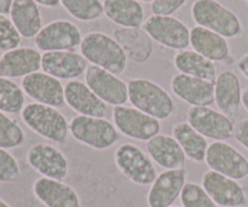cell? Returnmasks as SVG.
Here are the masks:
<instances>
[{"mask_svg":"<svg viewBox=\"0 0 248 207\" xmlns=\"http://www.w3.org/2000/svg\"><path fill=\"white\" fill-rule=\"evenodd\" d=\"M145 149L153 161L165 170L184 169L186 157L173 136L161 135L145 142Z\"/></svg>","mask_w":248,"mask_h":207,"instance_id":"cell-22","label":"cell"},{"mask_svg":"<svg viewBox=\"0 0 248 207\" xmlns=\"http://www.w3.org/2000/svg\"><path fill=\"white\" fill-rule=\"evenodd\" d=\"M114 161L121 175L137 186H152L157 177L152 158L132 143H123L114 153Z\"/></svg>","mask_w":248,"mask_h":207,"instance_id":"cell-6","label":"cell"},{"mask_svg":"<svg viewBox=\"0 0 248 207\" xmlns=\"http://www.w3.org/2000/svg\"><path fill=\"white\" fill-rule=\"evenodd\" d=\"M64 98L67 106L78 115L104 118L108 104L104 103L85 82L70 80L64 86Z\"/></svg>","mask_w":248,"mask_h":207,"instance_id":"cell-19","label":"cell"},{"mask_svg":"<svg viewBox=\"0 0 248 207\" xmlns=\"http://www.w3.org/2000/svg\"><path fill=\"white\" fill-rule=\"evenodd\" d=\"M114 39L121 45L127 58L136 63H143L153 53V39L140 28H118Z\"/></svg>","mask_w":248,"mask_h":207,"instance_id":"cell-25","label":"cell"},{"mask_svg":"<svg viewBox=\"0 0 248 207\" xmlns=\"http://www.w3.org/2000/svg\"><path fill=\"white\" fill-rule=\"evenodd\" d=\"M24 91L11 79L0 77V111L17 114L24 108Z\"/></svg>","mask_w":248,"mask_h":207,"instance_id":"cell-30","label":"cell"},{"mask_svg":"<svg viewBox=\"0 0 248 207\" xmlns=\"http://www.w3.org/2000/svg\"><path fill=\"white\" fill-rule=\"evenodd\" d=\"M10 17L23 38H35L43 28L40 9L34 0H14Z\"/></svg>","mask_w":248,"mask_h":207,"instance_id":"cell-27","label":"cell"},{"mask_svg":"<svg viewBox=\"0 0 248 207\" xmlns=\"http://www.w3.org/2000/svg\"><path fill=\"white\" fill-rule=\"evenodd\" d=\"M1 57H2V55H1V50H0V60H1Z\"/></svg>","mask_w":248,"mask_h":207,"instance_id":"cell-44","label":"cell"},{"mask_svg":"<svg viewBox=\"0 0 248 207\" xmlns=\"http://www.w3.org/2000/svg\"><path fill=\"white\" fill-rule=\"evenodd\" d=\"M201 186L220 207H242L247 204V195L239 182L212 170L203 174Z\"/></svg>","mask_w":248,"mask_h":207,"instance_id":"cell-14","label":"cell"},{"mask_svg":"<svg viewBox=\"0 0 248 207\" xmlns=\"http://www.w3.org/2000/svg\"><path fill=\"white\" fill-rule=\"evenodd\" d=\"M33 193L46 207H81L77 191L63 181L40 177L34 182Z\"/></svg>","mask_w":248,"mask_h":207,"instance_id":"cell-20","label":"cell"},{"mask_svg":"<svg viewBox=\"0 0 248 207\" xmlns=\"http://www.w3.org/2000/svg\"><path fill=\"white\" fill-rule=\"evenodd\" d=\"M41 53L31 48L6 51L0 60V77L26 78L41 69Z\"/></svg>","mask_w":248,"mask_h":207,"instance_id":"cell-21","label":"cell"},{"mask_svg":"<svg viewBox=\"0 0 248 207\" xmlns=\"http://www.w3.org/2000/svg\"><path fill=\"white\" fill-rule=\"evenodd\" d=\"M179 199L183 207H219L198 183H186Z\"/></svg>","mask_w":248,"mask_h":207,"instance_id":"cell-33","label":"cell"},{"mask_svg":"<svg viewBox=\"0 0 248 207\" xmlns=\"http://www.w3.org/2000/svg\"><path fill=\"white\" fill-rule=\"evenodd\" d=\"M215 103L225 115L234 116L239 113L242 104V90L236 73L224 70L217 75L215 81Z\"/></svg>","mask_w":248,"mask_h":207,"instance_id":"cell-23","label":"cell"},{"mask_svg":"<svg viewBox=\"0 0 248 207\" xmlns=\"http://www.w3.org/2000/svg\"><path fill=\"white\" fill-rule=\"evenodd\" d=\"M0 207H10V206L7 205V204L5 203V201L2 200V199H0Z\"/></svg>","mask_w":248,"mask_h":207,"instance_id":"cell-42","label":"cell"},{"mask_svg":"<svg viewBox=\"0 0 248 207\" xmlns=\"http://www.w3.org/2000/svg\"><path fill=\"white\" fill-rule=\"evenodd\" d=\"M173 64L179 73L189 77L213 82L217 78V68L215 62L203 57L194 50L178 51L173 58Z\"/></svg>","mask_w":248,"mask_h":207,"instance_id":"cell-28","label":"cell"},{"mask_svg":"<svg viewBox=\"0 0 248 207\" xmlns=\"http://www.w3.org/2000/svg\"><path fill=\"white\" fill-rule=\"evenodd\" d=\"M171 90L190 107H208L215 103V82L189 75H173L171 80Z\"/></svg>","mask_w":248,"mask_h":207,"instance_id":"cell-18","label":"cell"},{"mask_svg":"<svg viewBox=\"0 0 248 207\" xmlns=\"http://www.w3.org/2000/svg\"><path fill=\"white\" fill-rule=\"evenodd\" d=\"M190 46L212 62H225L230 58V46L227 39L202 27L196 26L190 29Z\"/></svg>","mask_w":248,"mask_h":207,"instance_id":"cell-24","label":"cell"},{"mask_svg":"<svg viewBox=\"0 0 248 207\" xmlns=\"http://www.w3.org/2000/svg\"><path fill=\"white\" fill-rule=\"evenodd\" d=\"M186 183V169L166 170L157 175L147 195L149 207H171Z\"/></svg>","mask_w":248,"mask_h":207,"instance_id":"cell-17","label":"cell"},{"mask_svg":"<svg viewBox=\"0 0 248 207\" xmlns=\"http://www.w3.org/2000/svg\"><path fill=\"white\" fill-rule=\"evenodd\" d=\"M113 124L121 135L140 142H148L159 135L161 130L160 120L135 107H114Z\"/></svg>","mask_w":248,"mask_h":207,"instance_id":"cell-8","label":"cell"},{"mask_svg":"<svg viewBox=\"0 0 248 207\" xmlns=\"http://www.w3.org/2000/svg\"><path fill=\"white\" fill-rule=\"evenodd\" d=\"M242 106L248 113V86L242 90Z\"/></svg>","mask_w":248,"mask_h":207,"instance_id":"cell-41","label":"cell"},{"mask_svg":"<svg viewBox=\"0 0 248 207\" xmlns=\"http://www.w3.org/2000/svg\"><path fill=\"white\" fill-rule=\"evenodd\" d=\"M172 136L179 143L186 159L193 162L205 161L208 149L207 138L194 130L186 121L176 124L172 128Z\"/></svg>","mask_w":248,"mask_h":207,"instance_id":"cell-29","label":"cell"},{"mask_svg":"<svg viewBox=\"0 0 248 207\" xmlns=\"http://www.w3.org/2000/svg\"><path fill=\"white\" fill-rule=\"evenodd\" d=\"M205 161L210 170L235 181H242L248 177V159L227 142L211 143Z\"/></svg>","mask_w":248,"mask_h":207,"instance_id":"cell-11","label":"cell"},{"mask_svg":"<svg viewBox=\"0 0 248 207\" xmlns=\"http://www.w3.org/2000/svg\"><path fill=\"white\" fill-rule=\"evenodd\" d=\"M89 62L77 51H52L41 56V69L58 80H77L86 72Z\"/></svg>","mask_w":248,"mask_h":207,"instance_id":"cell-16","label":"cell"},{"mask_svg":"<svg viewBox=\"0 0 248 207\" xmlns=\"http://www.w3.org/2000/svg\"><path fill=\"white\" fill-rule=\"evenodd\" d=\"M12 2H14V0H0V14H10Z\"/></svg>","mask_w":248,"mask_h":207,"instance_id":"cell-39","label":"cell"},{"mask_svg":"<svg viewBox=\"0 0 248 207\" xmlns=\"http://www.w3.org/2000/svg\"><path fill=\"white\" fill-rule=\"evenodd\" d=\"M24 140V132L17 121L0 111V148L14 149L23 144Z\"/></svg>","mask_w":248,"mask_h":207,"instance_id":"cell-32","label":"cell"},{"mask_svg":"<svg viewBox=\"0 0 248 207\" xmlns=\"http://www.w3.org/2000/svg\"><path fill=\"white\" fill-rule=\"evenodd\" d=\"M34 1L45 7H57L61 4V0H34Z\"/></svg>","mask_w":248,"mask_h":207,"instance_id":"cell-40","label":"cell"},{"mask_svg":"<svg viewBox=\"0 0 248 207\" xmlns=\"http://www.w3.org/2000/svg\"><path fill=\"white\" fill-rule=\"evenodd\" d=\"M21 118L23 123L40 137L57 144L67 142L69 123L57 108L33 102L24 106L21 111Z\"/></svg>","mask_w":248,"mask_h":207,"instance_id":"cell-3","label":"cell"},{"mask_svg":"<svg viewBox=\"0 0 248 207\" xmlns=\"http://www.w3.org/2000/svg\"><path fill=\"white\" fill-rule=\"evenodd\" d=\"M80 53L89 63L120 75L127 67V56L120 44L102 32H91L82 36Z\"/></svg>","mask_w":248,"mask_h":207,"instance_id":"cell-1","label":"cell"},{"mask_svg":"<svg viewBox=\"0 0 248 207\" xmlns=\"http://www.w3.org/2000/svg\"><path fill=\"white\" fill-rule=\"evenodd\" d=\"M191 17L199 27L210 29L225 39L237 38L242 34L239 16L218 0H195Z\"/></svg>","mask_w":248,"mask_h":207,"instance_id":"cell-4","label":"cell"},{"mask_svg":"<svg viewBox=\"0 0 248 207\" xmlns=\"http://www.w3.org/2000/svg\"><path fill=\"white\" fill-rule=\"evenodd\" d=\"M138 1H143V2H153L154 0H138Z\"/></svg>","mask_w":248,"mask_h":207,"instance_id":"cell-43","label":"cell"},{"mask_svg":"<svg viewBox=\"0 0 248 207\" xmlns=\"http://www.w3.org/2000/svg\"><path fill=\"white\" fill-rule=\"evenodd\" d=\"M104 15L121 28H140L144 9L138 0H103Z\"/></svg>","mask_w":248,"mask_h":207,"instance_id":"cell-26","label":"cell"},{"mask_svg":"<svg viewBox=\"0 0 248 207\" xmlns=\"http://www.w3.org/2000/svg\"><path fill=\"white\" fill-rule=\"evenodd\" d=\"M188 0H154L152 2L153 15L160 16H172L182 6L186 4Z\"/></svg>","mask_w":248,"mask_h":207,"instance_id":"cell-36","label":"cell"},{"mask_svg":"<svg viewBox=\"0 0 248 207\" xmlns=\"http://www.w3.org/2000/svg\"><path fill=\"white\" fill-rule=\"evenodd\" d=\"M69 132L75 141L96 150L110 149L120 138L113 123L94 116H74L69 123Z\"/></svg>","mask_w":248,"mask_h":207,"instance_id":"cell-5","label":"cell"},{"mask_svg":"<svg viewBox=\"0 0 248 207\" xmlns=\"http://www.w3.org/2000/svg\"><path fill=\"white\" fill-rule=\"evenodd\" d=\"M21 170L14 155L0 148V183H14L19 178Z\"/></svg>","mask_w":248,"mask_h":207,"instance_id":"cell-35","label":"cell"},{"mask_svg":"<svg viewBox=\"0 0 248 207\" xmlns=\"http://www.w3.org/2000/svg\"><path fill=\"white\" fill-rule=\"evenodd\" d=\"M232 137L239 144L248 150V119H242L235 124Z\"/></svg>","mask_w":248,"mask_h":207,"instance_id":"cell-37","label":"cell"},{"mask_svg":"<svg viewBox=\"0 0 248 207\" xmlns=\"http://www.w3.org/2000/svg\"><path fill=\"white\" fill-rule=\"evenodd\" d=\"M237 68L241 72V74L248 80V53L242 56L237 62Z\"/></svg>","mask_w":248,"mask_h":207,"instance_id":"cell-38","label":"cell"},{"mask_svg":"<svg viewBox=\"0 0 248 207\" xmlns=\"http://www.w3.org/2000/svg\"><path fill=\"white\" fill-rule=\"evenodd\" d=\"M61 5L70 16L81 22L96 21L104 15L101 0H61Z\"/></svg>","mask_w":248,"mask_h":207,"instance_id":"cell-31","label":"cell"},{"mask_svg":"<svg viewBox=\"0 0 248 207\" xmlns=\"http://www.w3.org/2000/svg\"><path fill=\"white\" fill-rule=\"evenodd\" d=\"M128 102L138 111L157 119L167 120L174 111V102L169 92L148 79H131L127 82Z\"/></svg>","mask_w":248,"mask_h":207,"instance_id":"cell-2","label":"cell"},{"mask_svg":"<svg viewBox=\"0 0 248 207\" xmlns=\"http://www.w3.org/2000/svg\"><path fill=\"white\" fill-rule=\"evenodd\" d=\"M27 162L43 177L57 181H63L69 171L67 157L57 147L48 143L31 145L27 152Z\"/></svg>","mask_w":248,"mask_h":207,"instance_id":"cell-13","label":"cell"},{"mask_svg":"<svg viewBox=\"0 0 248 207\" xmlns=\"http://www.w3.org/2000/svg\"><path fill=\"white\" fill-rule=\"evenodd\" d=\"M245 1H246V2H247V4H248V0H245Z\"/></svg>","mask_w":248,"mask_h":207,"instance_id":"cell-46","label":"cell"},{"mask_svg":"<svg viewBox=\"0 0 248 207\" xmlns=\"http://www.w3.org/2000/svg\"><path fill=\"white\" fill-rule=\"evenodd\" d=\"M145 33L160 45L177 51H183L190 45V29L173 16L152 15L143 23Z\"/></svg>","mask_w":248,"mask_h":207,"instance_id":"cell-7","label":"cell"},{"mask_svg":"<svg viewBox=\"0 0 248 207\" xmlns=\"http://www.w3.org/2000/svg\"><path fill=\"white\" fill-rule=\"evenodd\" d=\"M82 41V35L77 24L67 19H57L41 28L34 38V44L43 52L74 51Z\"/></svg>","mask_w":248,"mask_h":207,"instance_id":"cell-10","label":"cell"},{"mask_svg":"<svg viewBox=\"0 0 248 207\" xmlns=\"http://www.w3.org/2000/svg\"><path fill=\"white\" fill-rule=\"evenodd\" d=\"M22 89L36 103L57 109L65 104L64 86L62 82L44 72H36L23 78Z\"/></svg>","mask_w":248,"mask_h":207,"instance_id":"cell-15","label":"cell"},{"mask_svg":"<svg viewBox=\"0 0 248 207\" xmlns=\"http://www.w3.org/2000/svg\"><path fill=\"white\" fill-rule=\"evenodd\" d=\"M186 123L205 138L225 142L234 136L235 124L228 115L210 107H190Z\"/></svg>","mask_w":248,"mask_h":207,"instance_id":"cell-9","label":"cell"},{"mask_svg":"<svg viewBox=\"0 0 248 207\" xmlns=\"http://www.w3.org/2000/svg\"><path fill=\"white\" fill-rule=\"evenodd\" d=\"M85 84L108 106H125L128 102V87L118 75L90 64L85 72Z\"/></svg>","mask_w":248,"mask_h":207,"instance_id":"cell-12","label":"cell"},{"mask_svg":"<svg viewBox=\"0 0 248 207\" xmlns=\"http://www.w3.org/2000/svg\"><path fill=\"white\" fill-rule=\"evenodd\" d=\"M171 207H179V206H174V205H173V206H171Z\"/></svg>","mask_w":248,"mask_h":207,"instance_id":"cell-45","label":"cell"},{"mask_svg":"<svg viewBox=\"0 0 248 207\" xmlns=\"http://www.w3.org/2000/svg\"><path fill=\"white\" fill-rule=\"evenodd\" d=\"M19 44H21V34L18 33L11 19L0 14V50H14L18 48Z\"/></svg>","mask_w":248,"mask_h":207,"instance_id":"cell-34","label":"cell"}]
</instances>
